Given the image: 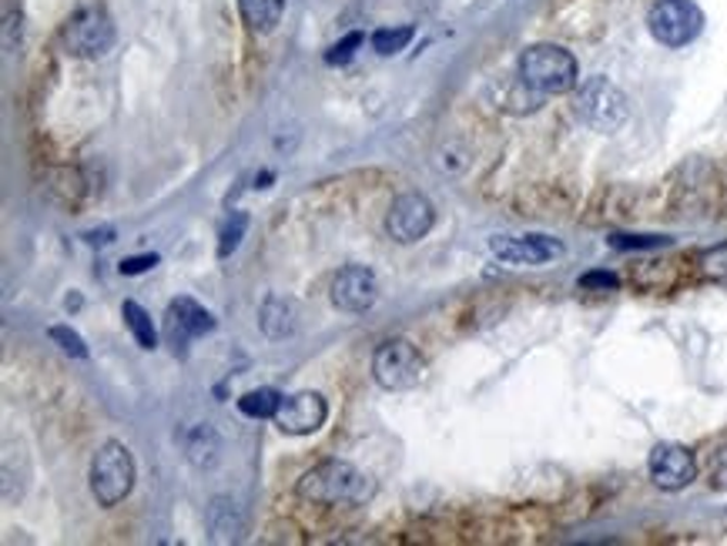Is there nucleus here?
Listing matches in <instances>:
<instances>
[{
	"instance_id": "24",
	"label": "nucleus",
	"mask_w": 727,
	"mask_h": 546,
	"mask_svg": "<svg viewBox=\"0 0 727 546\" xmlns=\"http://www.w3.org/2000/svg\"><path fill=\"white\" fill-rule=\"evenodd\" d=\"M356 48H362V34H359V30L346 34L339 45H332L329 54H326V64H349L353 54H356Z\"/></svg>"
},
{
	"instance_id": "6",
	"label": "nucleus",
	"mask_w": 727,
	"mask_h": 546,
	"mask_svg": "<svg viewBox=\"0 0 727 546\" xmlns=\"http://www.w3.org/2000/svg\"><path fill=\"white\" fill-rule=\"evenodd\" d=\"M647 27L664 48H687L704 30V14L694 0H658L647 14Z\"/></svg>"
},
{
	"instance_id": "7",
	"label": "nucleus",
	"mask_w": 727,
	"mask_h": 546,
	"mask_svg": "<svg viewBox=\"0 0 727 546\" xmlns=\"http://www.w3.org/2000/svg\"><path fill=\"white\" fill-rule=\"evenodd\" d=\"M114 37L118 34H114V24L101 8H81L61 30V41H64L67 54L85 58V61L104 58L114 48Z\"/></svg>"
},
{
	"instance_id": "16",
	"label": "nucleus",
	"mask_w": 727,
	"mask_h": 546,
	"mask_svg": "<svg viewBox=\"0 0 727 546\" xmlns=\"http://www.w3.org/2000/svg\"><path fill=\"white\" fill-rule=\"evenodd\" d=\"M181 446H184V459L195 466V470H212L221 456V440L208 422L191 426L181 436Z\"/></svg>"
},
{
	"instance_id": "17",
	"label": "nucleus",
	"mask_w": 727,
	"mask_h": 546,
	"mask_svg": "<svg viewBox=\"0 0 727 546\" xmlns=\"http://www.w3.org/2000/svg\"><path fill=\"white\" fill-rule=\"evenodd\" d=\"M285 0H239V14L255 34H272L282 21Z\"/></svg>"
},
{
	"instance_id": "11",
	"label": "nucleus",
	"mask_w": 727,
	"mask_h": 546,
	"mask_svg": "<svg viewBox=\"0 0 727 546\" xmlns=\"http://www.w3.org/2000/svg\"><path fill=\"white\" fill-rule=\"evenodd\" d=\"M379 299L375 271L366 265H346L332 279V305L342 312H369Z\"/></svg>"
},
{
	"instance_id": "25",
	"label": "nucleus",
	"mask_w": 727,
	"mask_h": 546,
	"mask_svg": "<svg viewBox=\"0 0 727 546\" xmlns=\"http://www.w3.org/2000/svg\"><path fill=\"white\" fill-rule=\"evenodd\" d=\"M439 172H446V175H459L467 165H470V158H467V151H456V144H446L439 154H436V162H433Z\"/></svg>"
},
{
	"instance_id": "5",
	"label": "nucleus",
	"mask_w": 727,
	"mask_h": 546,
	"mask_svg": "<svg viewBox=\"0 0 727 546\" xmlns=\"http://www.w3.org/2000/svg\"><path fill=\"white\" fill-rule=\"evenodd\" d=\"M423 376L426 363L409 339H390L372 353V379L390 393H406V389L423 382Z\"/></svg>"
},
{
	"instance_id": "31",
	"label": "nucleus",
	"mask_w": 727,
	"mask_h": 546,
	"mask_svg": "<svg viewBox=\"0 0 727 546\" xmlns=\"http://www.w3.org/2000/svg\"><path fill=\"white\" fill-rule=\"evenodd\" d=\"M85 239H88L91 245H107V242L114 239V231H111V228H101V231H88Z\"/></svg>"
},
{
	"instance_id": "20",
	"label": "nucleus",
	"mask_w": 727,
	"mask_h": 546,
	"mask_svg": "<svg viewBox=\"0 0 727 546\" xmlns=\"http://www.w3.org/2000/svg\"><path fill=\"white\" fill-rule=\"evenodd\" d=\"M412 34L416 30L409 24H403V27H382V30L372 34V51L382 54V58H393V54L406 51V45L412 41Z\"/></svg>"
},
{
	"instance_id": "9",
	"label": "nucleus",
	"mask_w": 727,
	"mask_h": 546,
	"mask_svg": "<svg viewBox=\"0 0 727 546\" xmlns=\"http://www.w3.org/2000/svg\"><path fill=\"white\" fill-rule=\"evenodd\" d=\"M647 470H650V480H654L658 490H667V493H677L684 486H691L694 477H698V462H694V453L687 446H677V443H661L654 446L647 459Z\"/></svg>"
},
{
	"instance_id": "22",
	"label": "nucleus",
	"mask_w": 727,
	"mask_h": 546,
	"mask_svg": "<svg viewBox=\"0 0 727 546\" xmlns=\"http://www.w3.org/2000/svg\"><path fill=\"white\" fill-rule=\"evenodd\" d=\"M248 228V215L245 212H235L232 218H228V225L221 228V242H218V258H228L239 245H242V236Z\"/></svg>"
},
{
	"instance_id": "4",
	"label": "nucleus",
	"mask_w": 727,
	"mask_h": 546,
	"mask_svg": "<svg viewBox=\"0 0 727 546\" xmlns=\"http://www.w3.org/2000/svg\"><path fill=\"white\" fill-rule=\"evenodd\" d=\"M577 114L587 128L600 135H614L624 128L630 104H627V94L617 85H610L607 77H590L577 91Z\"/></svg>"
},
{
	"instance_id": "15",
	"label": "nucleus",
	"mask_w": 727,
	"mask_h": 546,
	"mask_svg": "<svg viewBox=\"0 0 727 546\" xmlns=\"http://www.w3.org/2000/svg\"><path fill=\"white\" fill-rule=\"evenodd\" d=\"M205 523H208V533H212L215 543H235L245 533V517L239 510V503L228 499V496L212 499L208 513H205Z\"/></svg>"
},
{
	"instance_id": "30",
	"label": "nucleus",
	"mask_w": 727,
	"mask_h": 546,
	"mask_svg": "<svg viewBox=\"0 0 727 546\" xmlns=\"http://www.w3.org/2000/svg\"><path fill=\"white\" fill-rule=\"evenodd\" d=\"M711 483L717 490H727V446L714 456V466H711Z\"/></svg>"
},
{
	"instance_id": "8",
	"label": "nucleus",
	"mask_w": 727,
	"mask_h": 546,
	"mask_svg": "<svg viewBox=\"0 0 727 546\" xmlns=\"http://www.w3.org/2000/svg\"><path fill=\"white\" fill-rule=\"evenodd\" d=\"M433 225H436V208L426 194H419V191L399 194L386 215V231L399 245H412L419 239H426Z\"/></svg>"
},
{
	"instance_id": "28",
	"label": "nucleus",
	"mask_w": 727,
	"mask_h": 546,
	"mask_svg": "<svg viewBox=\"0 0 727 546\" xmlns=\"http://www.w3.org/2000/svg\"><path fill=\"white\" fill-rule=\"evenodd\" d=\"M158 265V255H131L118 265L122 276H141V271H151Z\"/></svg>"
},
{
	"instance_id": "19",
	"label": "nucleus",
	"mask_w": 727,
	"mask_h": 546,
	"mask_svg": "<svg viewBox=\"0 0 727 546\" xmlns=\"http://www.w3.org/2000/svg\"><path fill=\"white\" fill-rule=\"evenodd\" d=\"M279 406H282V396L276 389H252V393L239 399V412L248 419H276Z\"/></svg>"
},
{
	"instance_id": "3",
	"label": "nucleus",
	"mask_w": 727,
	"mask_h": 546,
	"mask_svg": "<svg viewBox=\"0 0 727 546\" xmlns=\"http://www.w3.org/2000/svg\"><path fill=\"white\" fill-rule=\"evenodd\" d=\"M135 486V456L125 443L107 440L91 459V493L98 506H118Z\"/></svg>"
},
{
	"instance_id": "29",
	"label": "nucleus",
	"mask_w": 727,
	"mask_h": 546,
	"mask_svg": "<svg viewBox=\"0 0 727 546\" xmlns=\"http://www.w3.org/2000/svg\"><path fill=\"white\" fill-rule=\"evenodd\" d=\"M21 14H11L8 17V37H4V48H8V54H17L21 51Z\"/></svg>"
},
{
	"instance_id": "14",
	"label": "nucleus",
	"mask_w": 727,
	"mask_h": 546,
	"mask_svg": "<svg viewBox=\"0 0 727 546\" xmlns=\"http://www.w3.org/2000/svg\"><path fill=\"white\" fill-rule=\"evenodd\" d=\"M298 302L292 295L272 292L265 295L262 308H258V329L269 339H289L298 332Z\"/></svg>"
},
{
	"instance_id": "2",
	"label": "nucleus",
	"mask_w": 727,
	"mask_h": 546,
	"mask_svg": "<svg viewBox=\"0 0 727 546\" xmlns=\"http://www.w3.org/2000/svg\"><path fill=\"white\" fill-rule=\"evenodd\" d=\"M577 58L560 45H533L520 54V81L537 94H566L577 88Z\"/></svg>"
},
{
	"instance_id": "23",
	"label": "nucleus",
	"mask_w": 727,
	"mask_h": 546,
	"mask_svg": "<svg viewBox=\"0 0 727 546\" xmlns=\"http://www.w3.org/2000/svg\"><path fill=\"white\" fill-rule=\"evenodd\" d=\"M51 342H58L61 345V353H67V356H74V359H88V345H85V339L74 332V329H67V326H54L51 332Z\"/></svg>"
},
{
	"instance_id": "12",
	"label": "nucleus",
	"mask_w": 727,
	"mask_h": 546,
	"mask_svg": "<svg viewBox=\"0 0 727 546\" xmlns=\"http://www.w3.org/2000/svg\"><path fill=\"white\" fill-rule=\"evenodd\" d=\"M489 252L507 265H547V262L560 258L566 249H563V242H557L550 236H520V239L496 236L489 242Z\"/></svg>"
},
{
	"instance_id": "1",
	"label": "nucleus",
	"mask_w": 727,
	"mask_h": 546,
	"mask_svg": "<svg viewBox=\"0 0 727 546\" xmlns=\"http://www.w3.org/2000/svg\"><path fill=\"white\" fill-rule=\"evenodd\" d=\"M295 493L319 506H366L375 496V480L346 459H326L298 480Z\"/></svg>"
},
{
	"instance_id": "18",
	"label": "nucleus",
	"mask_w": 727,
	"mask_h": 546,
	"mask_svg": "<svg viewBox=\"0 0 727 546\" xmlns=\"http://www.w3.org/2000/svg\"><path fill=\"white\" fill-rule=\"evenodd\" d=\"M122 316H125V326L131 329V335H135V342L144 348V353H151V348H158V332H155V326H151V316L148 312L138 305V302H125L122 305Z\"/></svg>"
},
{
	"instance_id": "10",
	"label": "nucleus",
	"mask_w": 727,
	"mask_h": 546,
	"mask_svg": "<svg viewBox=\"0 0 727 546\" xmlns=\"http://www.w3.org/2000/svg\"><path fill=\"white\" fill-rule=\"evenodd\" d=\"M208 332H215V316H212V312H208L205 305H199L195 299H188V295L168 302V312H165V335H168V342L175 345V353H184L191 339H202V335H208Z\"/></svg>"
},
{
	"instance_id": "13",
	"label": "nucleus",
	"mask_w": 727,
	"mask_h": 546,
	"mask_svg": "<svg viewBox=\"0 0 727 546\" xmlns=\"http://www.w3.org/2000/svg\"><path fill=\"white\" fill-rule=\"evenodd\" d=\"M326 416H329V406L319 393H295V396L282 399L276 422L289 436H309L316 429H322Z\"/></svg>"
},
{
	"instance_id": "27",
	"label": "nucleus",
	"mask_w": 727,
	"mask_h": 546,
	"mask_svg": "<svg viewBox=\"0 0 727 546\" xmlns=\"http://www.w3.org/2000/svg\"><path fill=\"white\" fill-rule=\"evenodd\" d=\"M621 285V279L614 276V271H587V276H581V289H600V292H614Z\"/></svg>"
},
{
	"instance_id": "26",
	"label": "nucleus",
	"mask_w": 727,
	"mask_h": 546,
	"mask_svg": "<svg viewBox=\"0 0 727 546\" xmlns=\"http://www.w3.org/2000/svg\"><path fill=\"white\" fill-rule=\"evenodd\" d=\"M614 249H664L671 245V239H658V236H614L610 239Z\"/></svg>"
},
{
	"instance_id": "21",
	"label": "nucleus",
	"mask_w": 727,
	"mask_h": 546,
	"mask_svg": "<svg viewBox=\"0 0 727 546\" xmlns=\"http://www.w3.org/2000/svg\"><path fill=\"white\" fill-rule=\"evenodd\" d=\"M698 271L711 282H727V242L714 245V249H704L698 255Z\"/></svg>"
}]
</instances>
